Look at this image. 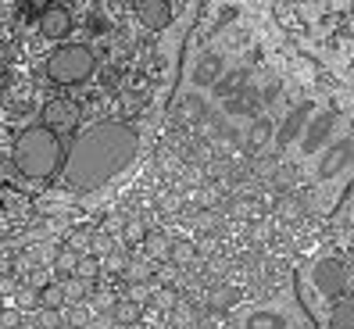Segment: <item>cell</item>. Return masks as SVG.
<instances>
[{
	"label": "cell",
	"instance_id": "277c9868",
	"mask_svg": "<svg viewBox=\"0 0 354 329\" xmlns=\"http://www.w3.org/2000/svg\"><path fill=\"white\" fill-rule=\"evenodd\" d=\"M79 118H82V111H79V104L75 100H68V97H50L47 104H44V126L50 129V133H72L75 126H79Z\"/></svg>",
	"mask_w": 354,
	"mask_h": 329
},
{
	"label": "cell",
	"instance_id": "3957f363",
	"mask_svg": "<svg viewBox=\"0 0 354 329\" xmlns=\"http://www.w3.org/2000/svg\"><path fill=\"white\" fill-rule=\"evenodd\" d=\"M97 68V61L90 54V47L82 44H65L57 47L50 57H47V75L57 82V86H75V82H86Z\"/></svg>",
	"mask_w": 354,
	"mask_h": 329
},
{
	"label": "cell",
	"instance_id": "7a4b0ae2",
	"mask_svg": "<svg viewBox=\"0 0 354 329\" xmlns=\"http://www.w3.org/2000/svg\"><path fill=\"white\" fill-rule=\"evenodd\" d=\"M11 161L26 179H50L65 164V147H61V136L47 126H29L15 136Z\"/></svg>",
	"mask_w": 354,
	"mask_h": 329
},
{
	"label": "cell",
	"instance_id": "7c38bea8",
	"mask_svg": "<svg viewBox=\"0 0 354 329\" xmlns=\"http://www.w3.org/2000/svg\"><path fill=\"white\" fill-rule=\"evenodd\" d=\"M75 269H79V251H72V247H68V251L57 254V272L61 276H75Z\"/></svg>",
	"mask_w": 354,
	"mask_h": 329
},
{
	"label": "cell",
	"instance_id": "603a6c76",
	"mask_svg": "<svg viewBox=\"0 0 354 329\" xmlns=\"http://www.w3.org/2000/svg\"><path fill=\"white\" fill-rule=\"evenodd\" d=\"M129 329H140V326H136V322H133V326H129Z\"/></svg>",
	"mask_w": 354,
	"mask_h": 329
},
{
	"label": "cell",
	"instance_id": "ac0fdd59",
	"mask_svg": "<svg viewBox=\"0 0 354 329\" xmlns=\"http://www.w3.org/2000/svg\"><path fill=\"white\" fill-rule=\"evenodd\" d=\"M140 236H143V225H140V222H133L129 229H126V240H133V243H136Z\"/></svg>",
	"mask_w": 354,
	"mask_h": 329
},
{
	"label": "cell",
	"instance_id": "30bf717a",
	"mask_svg": "<svg viewBox=\"0 0 354 329\" xmlns=\"http://www.w3.org/2000/svg\"><path fill=\"white\" fill-rule=\"evenodd\" d=\"M329 129H333V111H326V115H319L315 122H311V133H308V140H304V151H315L319 140H326Z\"/></svg>",
	"mask_w": 354,
	"mask_h": 329
},
{
	"label": "cell",
	"instance_id": "52a82bcc",
	"mask_svg": "<svg viewBox=\"0 0 354 329\" xmlns=\"http://www.w3.org/2000/svg\"><path fill=\"white\" fill-rule=\"evenodd\" d=\"M136 18L151 32H161L165 26L172 22V4H169V0H140V4H136Z\"/></svg>",
	"mask_w": 354,
	"mask_h": 329
},
{
	"label": "cell",
	"instance_id": "5b68a950",
	"mask_svg": "<svg viewBox=\"0 0 354 329\" xmlns=\"http://www.w3.org/2000/svg\"><path fill=\"white\" fill-rule=\"evenodd\" d=\"M311 279H315V290L326 294V297H340L347 290V265L340 258H322L315 265V272H311Z\"/></svg>",
	"mask_w": 354,
	"mask_h": 329
},
{
	"label": "cell",
	"instance_id": "44dd1931",
	"mask_svg": "<svg viewBox=\"0 0 354 329\" xmlns=\"http://www.w3.org/2000/svg\"><path fill=\"white\" fill-rule=\"evenodd\" d=\"M18 304H22V308H32V304H36V297H32V294H22V297H18Z\"/></svg>",
	"mask_w": 354,
	"mask_h": 329
},
{
	"label": "cell",
	"instance_id": "9a60e30c",
	"mask_svg": "<svg viewBox=\"0 0 354 329\" xmlns=\"http://www.w3.org/2000/svg\"><path fill=\"white\" fill-rule=\"evenodd\" d=\"M39 301H44L47 312H54V308H61V301H65V290H61V286H47V290L39 294Z\"/></svg>",
	"mask_w": 354,
	"mask_h": 329
},
{
	"label": "cell",
	"instance_id": "5bb4252c",
	"mask_svg": "<svg viewBox=\"0 0 354 329\" xmlns=\"http://www.w3.org/2000/svg\"><path fill=\"white\" fill-rule=\"evenodd\" d=\"M215 75H218V57H204L201 68H197V82L204 86V82H212Z\"/></svg>",
	"mask_w": 354,
	"mask_h": 329
},
{
	"label": "cell",
	"instance_id": "7402d4cb",
	"mask_svg": "<svg viewBox=\"0 0 354 329\" xmlns=\"http://www.w3.org/2000/svg\"><path fill=\"white\" fill-rule=\"evenodd\" d=\"M18 329H32V326H18Z\"/></svg>",
	"mask_w": 354,
	"mask_h": 329
},
{
	"label": "cell",
	"instance_id": "2e32d148",
	"mask_svg": "<svg viewBox=\"0 0 354 329\" xmlns=\"http://www.w3.org/2000/svg\"><path fill=\"white\" fill-rule=\"evenodd\" d=\"M75 272H79V279H86V283H90V276L97 272V265H93V261H82V265H79Z\"/></svg>",
	"mask_w": 354,
	"mask_h": 329
},
{
	"label": "cell",
	"instance_id": "8fae6325",
	"mask_svg": "<svg viewBox=\"0 0 354 329\" xmlns=\"http://www.w3.org/2000/svg\"><path fill=\"white\" fill-rule=\"evenodd\" d=\"M247 329H283V319L276 312H254L251 322H247Z\"/></svg>",
	"mask_w": 354,
	"mask_h": 329
},
{
	"label": "cell",
	"instance_id": "6da1fadb",
	"mask_svg": "<svg viewBox=\"0 0 354 329\" xmlns=\"http://www.w3.org/2000/svg\"><path fill=\"white\" fill-rule=\"evenodd\" d=\"M140 151V136L129 122H97L82 129L65 154V182L72 190H97L126 172Z\"/></svg>",
	"mask_w": 354,
	"mask_h": 329
},
{
	"label": "cell",
	"instance_id": "9c48e42d",
	"mask_svg": "<svg viewBox=\"0 0 354 329\" xmlns=\"http://www.w3.org/2000/svg\"><path fill=\"white\" fill-rule=\"evenodd\" d=\"M308 115H311V104H297V111L290 115V118L283 122V129H279V147H286V143L304 129V118H308Z\"/></svg>",
	"mask_w": 354,
	"mask_h": 329
},
{
	"label": "cell",
	"instance_id": "4fadbf2b",
	"mask_svg": "<svg viewBox=\"0 0 354 329\" xmlns=\"http://www.w3.org/2000/svg\"><path fill=\"white\" fill-rule=\"evenodd\" d=\"M115 319H118L122 326H133V322L140 319V304H133V301H122V304L115 308Z\"/></svg>",
	"mask_w": 354,
	"mask_h": 329
},
{
	"label": "cell",
	"instance_id": "ffe728a7",
	"mask_svg": "<svg viewBox=\"0 0 354 329\" xmlns=\"http://www.w3.org/2000/svg\"><path fill=\"white\" fill-rule=\"evenodd\" d=\"M190 254H194V247H186V243L176 247V258H190Z\"/></svg>",
	"mask_w": 354,
	"mask_h": 329
},
{
	"label": "cell",
	"instance_id": "8992f818",
	"mask_svg": "<svg viewBox=\"0 0 354 329\" xmlns=\"http://www.w3.org/2000/svg\"><path fill=\"white\" fill-rule=\"evenodd\" d=\"M39 32H44V39H65L72 32V15L65 4H47L44 11H39Z\"/></svg>",
	"mask_w": 354,
	"mask_h": 329
},
{
	"label": "cell",
	"instance_id": "e0dca14e",
	"mask_svg": "<svg viewBox=\"0 0 354 329\" xmlns=\"http://www.w3.org/2000/svg\"><path fill=\"white\" fill-rule=\"evenodd\" d=\"M93 247H97L100 254H108V251H111V240L104 236V233H97V236H93Z\"/></svg>",
	"mask_w": 354,
	"mask_h": 329
},
{
	"label": "cell",
	"instance_id": "ba28073f",
	"mask_svg": "<svg viewBox=\"0 0 354 329\" xmlns=\"http://www.w3.org/2000/svg\"><path fill=\"white\" fill-rule=\"evenodd\" d=\"M329 329H354V294L337 297V304L329 312Z\"/></svg>",
	"mask_w": 354,
	"mask_h": 329
},
{
	"label": "cell",
	"instance_id": "d6986e66",
	"mask_svg": "<svg viewBox=\"0 0 354 329\" xmlns=\"http://www.w3.org/2000/svg\"><path fill=\"white\" fill-rule=\"evenodd\" d=\"M4 72H8V47L0 44V79H4Z\"/></svg>",
	"mask_w": 354,
	"mask_h": 329
}]
</instances>
